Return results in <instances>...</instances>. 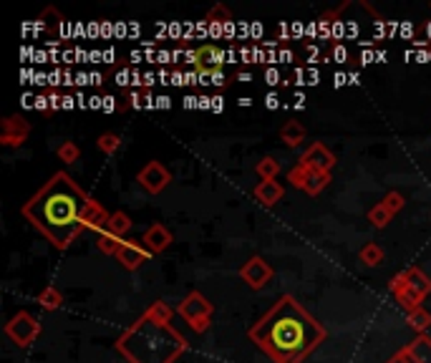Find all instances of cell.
Masks as SVG:
<instances>
[{
  "label": "cell",
  "instance_id": "7402d4cb",
  "mask_svg": "<svg viewBox=\"0 0 431 363\" xmlns=\"http://www.w3.org/2000/svg\"><path fill=\"white\" fill-rule=\"evenodd\" d=\"M134 227L132 217H129L127 212H121V209H116V212H111V222H109V232H114L116 237H121L124 240V235H129Z\"/></svg>",
  "mask_w": 431,
  "mask_h": 363
},
{
  "label": "cell",
  "instance_id": "5b68a950",
  "mask_svg": "<svg viewBox=\"0 0 431 363\" xmlns=\"http://www.w3.org/2000/svg\"><path fill=\"white\" fill-rule=\"evenodd\" d=\"M227 61V53L222 48L212 46V43H205L200 48H187L184 51V64L195 66V71L200 74H212V71L222 69V64Z\"/></svg>",
  "mask_w": 431,
  "mask_h": 363
},
{
  "label": "cell",
  "instance_id": "4fadbf2b",
  "mask_svg": "<svg viewBox=\"0 0 431 363\" xmlns=\"http://www.w3.org/2000/svg\"><path fill=\"white\" fill-rule=\"evenodd\" d=\"M172 242H174V235L167 230V227L161 225V222L149 225V227H146V232H144V237H142V245L149 250L151 255H161L164 250L169 248V245H172Z\"/></svg>",
  "mask_w": 431,
  "mask_h": 363
},
{
  "label": "cell",
  "instance_id": "f35d334b",
  "mask_svg": "<svg viewBox=\"0 0 431 363\" xmlns=\"http://www.w3.org/2000/svg\"><path fill=\"white\" fill-rule=\"evenodd\" d=\"M295 61V53L290 48H280L277 51V64H293Z\"/></svg>",
  "mask_w": 431,
  "mask_h": 363
},
{
  "label": "cell",
  "instance_id": "f6af8a7d",
  "mask_svg": "<svg viewBox=\"0 0 431 363\" xmlns=\"http://www.w3.org/2000/svg\"><path fill=\"white\" fill-rule=\"evenodd\" d=\"M224 109V101L219 96H214L212 98V111H222Z\"/></svg>",
  "mask_w": 431,
  "mask_h": 363
},
{
  "label": "cell",
  "instance_id": "4dcf8cb0",
  "mask_svg": "<svg viewBox=\"0 0 431 363\" xmlns=\"http://www.w3.org/2000/svg\"><path fill=\"white\" fill-rule=\"evenodd\" d=\"M56 154H58V159L64 161V164H74V161H79L81 149H79V144H76V142H64V144L56 149Z\"/></svg>",
  "mask_w": 431,
  "mask_h": 363
},
{
  "label": "cell",
  "instance_id": "d4e9b609",
  "mask_svg": "<svg viewBox=\"0 0 431 363\" xmlns=\"http://www.w3.org/2000/svg\"><path fill=\"white\" fill-rule=\"evenodd\" d=\"M174 313H177V311H172L164 300H154V303L146 308V313H144V316H149L151 321H156V323H169Z\"/></svg>",
  "mask_w": 431,
  "mask_h": 363
},
{
  "label": "cell",
  "instance_id": "603a6c76",
  "mask_svg": "<svg viewBox=\"0 0 431 363\" xmlns=\"http://www.w3.org/2000/svg\"><path fill=\"white\" fill-rule=\"evenodd\" d=\"M406 323L421 335V333H426V330L431 328V313L426 311V308H416V311L406 313Z\"/></svg>",
  "mask_w": 431,
  "mask_h": 363
},
{
  "label": "cell",
  "instance_id": "cb8c5ba5",
  "mask_svg": "<svg viewBox=\"0 0 431 363\" xmlns=\"http://www.w3.org/2000/svg\"><path fill=\"white\" fill-rule=\"evenodd\" d=\"M391 219H393V214L389 212V207H386L384 202H376L374 207L368 209V222H371L376 230H384V227L389 225Z\"/></svg>",
  "mask_w": 431,
  "mask_h": 363
},
{
  "label": "cell",
  "instance_id": "8992f818",
  "mask_svg": "<svg viewBox=\"0 0 431 363\" xmlns=\"http://www.w3.org/2000/svg\"><path fill=\"white\" fill-rule=\"evenodd\" d=\"M212 313H214V306L209 303L207 295H202L200 290L187 293V298L177 306V316H182V321L190 323V325L205 321V318H212Z\"/></svg>",
  "mask_w": 431,
  "mask_h": 363
},
{
  "label": "cell",
  "instance_id": "ee69618b",
  "mask_svg": "<svg viewBox=\"0 0 431 363\" xmlns=\"http://www.w3.org/2000/svg\"><path fill=\"white\" fill-rule=\"evenodd\" d=\"M76 106V98L69 96V93H64V109H74Z\"/></svg>",
  "mask_w": 431,
  "mask_h": 363
},
{
  "label": "cell",
  "instance_id": "f546056e",
  "mask_svg": "<svg viewBox=\"0 0 431 363\" xmlns=\"http://www.w3.org/2000/svg\"><path fill=\"white\" fill-rule=\"evenodd\" d=\"M335 18H338V11H328L318 18V35L321 40H333V23Z\"/></svg>",
  "mask_w": 431,
  "mask_h": 363
},
{
  "label": "cell",
  "instance_id": "bcb514c9",
  "mask_svg": "<svg viewBox=\"0 0 431 363\" xmlns=\"http://www.w3.org/2000/svg\"><path fill=\"white\" fill-rule=\"evenodd\" d=\"M235 35V23H227L224 25V38H232Z\"/></svg>",
  "mask_w": 431,
  "mask_h": 363
},
{
  "label": "cell",
  "instance_id": "9a60e30c",
  "mask_svg": "<svg viewBox=\"0 0 431 363\" xmlns=\"http://www.w3.org/2000/svg\"><path fill=\"white\" fill-rule=\"evenodd\" d=\"M403 348H406L408 358L414 363H431V338L426 333L416 335V338Z\"/></svg>",
  "mask_w": 431,
  "mask_h": 363
},
{
  "label": "cell",
  "instance_id": "1f68e13d",
  "mask_svg": "<svg viewBox=\"0 0 431 363\" xmlns=\"http://www.w3.org/2000/svg\"><path fill=\"white\" fill-rule=\"evenodd\" d=\"M389 207V212L391 214H398L403 209V204H406V197L401 195V192H396V190H391V192H386L384 195V200H381Z\"/></svg>",
  "mask_w": 431,
  "mask_h": 363
},
{
  "label": "cell",
  "instance_id": "74e56055",
  "mask_svg": "<svg viewBox=\"0 0 431 363\" xmlns=\"http://www.w3.org/2000/svg\"><path fill=\"white\" fill-rule=\"evenodd\" d=\"M265 81H268V83H270V86H275V83H280V81H282L280 71H277V69H268V71H265ZM282 83H285V81H282Z\"/></svg>",
  "mask_w": 431,
  "mask_h": 363
},
{
  "label": "cell",
  "instance_id": "e0dca14e",
  "mask_svg": "<svg viewBox=\"0 0 431 363\" xmlns=\"http://www.w3.org/2000/svg\"><path fill=\"white\" fill-rule=\"evenodd\" d=\"M331 182H333L331 172H308V179H305L303 192H305V195H311V197H318L328 185H331Z\"/></svg>",
  "mask_w": 431,
  "mask_h": 363
},
{
  "label": "cell",
  "instance_id": "b9f144b4",
  "mask_svg": "<svg viewBox=\"0 0 431 363\" xmlns=\"http://www.w3.org/2000/svg\"><path fill=\"white\" fill-rule=\"evenodd\" d=\"M265 106H268V109H277V106H280V96H277V93H268Z\"/></svg>",
  "mask_w": 431,
  "mask_h": 363
},
{
  "label": "cell",
  "instance_id": "f1b7e54d",
  "mask_svg": "<svg viewBox=\"0 0 431 363\" xmlns=\"http://www.w3.org/2000/svg\"><path fill=\"white\" fill-rule=\"evenodd\" d=\"M396 303H398V306H401L406 313H411V311H416V308H424V306H421V303H424V295L416 293L414 288H408V290H403V293L398 295Z\"/></svg>",
  "mask_w": 431,
  "mask_h": 363
},
{
  "label": "cell",
  "instance_id": "277c9868",
  "mask_svg": "<svg viewBox=\"0 0 431 363\" xmlns=\"http://www.w3.org/2000/svg\"><path fill=\"white\" fill-rule=\"evenodd\" d=\"M6 333H8V338L16 343V346L25 348L40 335V323H38V318H35L33 313L21 311L6 323Z\"/></svg>",
  "mask_w": 431,
  "mask_h": 363
},
{
  "label": "cell",
  "instance_id": "2e32d148",
  "mask_svg": "<svg viewBox=\"0 0 431 363\" xmlns=\"http://www.w3.org/2000/svg\"><path fill=\"white\" fill-rule=\"evenodd\" d=\"M305 137H308V132H305V127L300 121H285L280 127V139L285 142V146H290V149L303 144Z\"/></svg>",
  "mask_w": 431,
  "mask_h": 363
},
{
  "label": "cell",
  "instance_id": "c3c4849f",
  "mask_svg": "<svg viewBox=\"0 0 431 363\" xmlns=\"http://www.w3.org/2000/svg\"><path fill=\"white\" fill-rule=\"evenodd\" d=\"M371 58H374V53H371V51L361 53V64H371Z\"/></svg>",
  "mask_w": 431,
  "mask_h": 363
},
{
  "label": "cell",
  "instance_id": "7c38bea8",
  "mask_svg": "<svg viewBox=\"0 0 431 363\" xmlns=\"http://www.w3.org/2000/svg\"><path fill=\"white\" fill-rule=\"evenodd\" d=\"M81 222H84V230H91V232H96V235H101V232L109 230L111 212L101 204V202L91 197V200L86 202V209H84Z\"/></svg>",
  "mask_w": 431,
  "mask_h": 363
},
{
  "label": "cell",
  "instance_id": "8d00e7d4",
  "mask_svg": "<svg viewBox=\"0 0 431 363\" xmlns=\"http://www.w3.org/2000/svg\"><path fill=\"white\" fill-rule=\"evenodd\" d=\"M209 81H212V86H219V88H224L230 81H227V76L222 74V69H217V71H212V76H209Z\"/></svg>",
  "mask_w": 431,
  "mask_h": 363
},
{
  "label": "cell",
  "instance_id": "30bf717a",
  "mask_svg": "<svg viewBox=\"0 0 431 363\" xmlns=\"http://www.w3.org/2000/svg\"><path fill=\"white\" fill-rule=\"evenodd\" d=\"M30 134V121L21 114H13L0 124V144L3 146H21Z\"/></svg>",
  "mask_w": 431,
  "mask_h": 363
},
{
  "label": "cell",
  "instance_id": "52a82bcc",
  "mask_svg": "<svg viewBox=\"0 0 431 363\" xmlns=\"http://www.w3.org/2000/svg\"><path fill=\"white\" fill-rule=\"evenodd\" d=\"M137 179H139V185L149 192V195H161V192L169 187V182H172V172H169L161 161L151 159L139 169Z\"/></svg>",
  "mask_w": 431,
  "mask_h": 363
},
{
  "label": "cell",
  "instance_id": "836d02e7",
  "mask_svg": "<svg viewBox=\"0 0 431 363\" xmlns=\"http://www.w3.org/2000/svg\"><path fill=\"white\" fill-rule=\"evenodd\" d=\"M305 179H308V169H303L300 164H295L290 172H287V182L295 187V190H303L305 187Z\"/></svg>",
  "mask_w": 431,
  "mask_h": 363
},
{
  "label": "cell",
  "instance_id": "d6986e66",
  "mask_svg": "<svg viewBox=\"0 0 431 363\" xmlns=\"http://www.w3.org/2000/svg\"><path fill=\"white\" fill-rule=\"evenodd\" d=\"M384 258H386V253L379 242H368V245L361 248V253H358V260H361L366 267H379L381 263H384Z\"/></svg>",
  "mask_w": 431,
  "mask_h": 363
},
{
  "label": "cell",
  "instance_id": "83f0119b",
  "mask_svg": "<svg viewBox=\"0 0 431 363\" xmlns=\"http://www.w3.org/2000/svg\"><path fill=\"white\" fill-rule=\"evenodd\" d=\"M205 21H207L209 25H227V23H232V13H230V8H224L222 3H217V6H212L207 11Z\"/></svg>",
  "mask_w": 431,
  "mask_h": 363
},
{
  "label": "cell",
  "instance_id": "6da1fadb",
  "mask_svg": "<svg viewBox=\"0 0 431 363\" xmlns=\"http://www.w3.org/2000/svg\"><path fill=\"white\" fill-rule=\"evenodd\" d=\"M326 338V325L305 311L295 295L277 298L275 306L250 328V340L272 363H303Z\"/></svg>",
  "mask_w": 431,
  "mask_h": 363
},
{
  "label": "cell",
  "instance_id": "d6a6232c",
  "mask_svg": "<svg viewBox=\"0 0 431 363\" xmlns=\"http://www.w3.org/2000/svg\"><path fill=\"white\" fill-rule=\"evenodd\" d=\"M403 290H408V277H406V272H396V275L389 280V293H391L393 298H398Z\"/></svg>",
  "mask_w": 431,
  "mask_h": 363
},
{
  "label": "cell",
  "instance_id": "60d3db41",
  "mask_svg": "<svg viewBox=\"0 0 431 363\" xmlns=\"http://www.w3.org/2000/svg\"><path fill=\"white\" fill-rule=\"evenodd\" d=\"M386 363H414V361H411V358H408L406 348H401V351H396V353H393V356L389 358V361H386Z\"/></svg>",
  "mask_w": 431,
  "mask_h": 363
},
{
  "label": "cell",
  "instance_id": "7bdbcfd3",
  "mask_svg": "<svg viewBox=\"0 0 431 363\" xmlns=\"http://www.w3.org/2000/svg\"><path fill=\"white\" fill-rule=\"evenodd\" d=\"M101 109L109 111V114H111V111H116V98L114 96H104V104H101Z\"/></svg>",
  "mask_w": 431,
  "mask_h": 363
},
{
  "label": "cell",
  "instance_id": "4316f807",
  "mask_svg": "<svg viewBox=\"0 0 431 363\" xmlns=\"http://www.w3.org/2000/svg\"><path fill=\"white\" fill-rule=\"evenodd\" d=\"M121 237H116L114 232H101V235H98V240H96V245H98V250H101V253L104 255H114L116 258V253H119V248H121Z\"/></svg>",
  "mask_w": 431,
  "mask_h": 363
},
{
  "label": "cell",
  "instance_id": "681fc988",
  "mask_svg": "<svg viewBox=\"0 0 431 363\" xmlns=\"http://www.w3.org/2000/svg\"><path fill=\"white\" fill-rule=\"evenodd\" d=\"M345 83V74H338L335 76V86H343Z\"/></svg>",
  "mask_w": 431,
  "mask_h": 363
},
{
  "label": "cell",
  "instance_id": "ffe728a7",
  "mask_svg": "<svg viewBox=\"0 0 431 363\" xmlns=\"http://www.w3.org/2000/svg\"><path fill=\"white\" fill-rule=\"evenodd\" d=\"M38 303L43 311H58L61 303H64V295H61V290H58L56 285H46V288L38 293Z\"/></svg>",
  "mask_w": 431,
  "mask_h": 363
},
{
  "label": "cell",
  "instance_id": "d590c367",
  "mask_svg": "<svg viewBox=\"0 0 431 363\" xmlns=\"http://www.w3.org/2000/svg\"><path fill=\"white\" fill-rule=\"evenodd\" d=\"M35 109L43 111V114H51V98H48V93H38L35 96Z\"/></svg>",
  "mask_w": 431,
  "mask_h": 363
},
{
  "label": "cell",
  "instance_id": "ab89813d",
  "mask_svg": "<svg viewBox=\"0 0 431 363\" xmlns=\"http://www.w3.org/2000/svg\"><path fill=\"white\" fill-rule=\"evenodd\" d=\"M169 83H174V86H187V74H184V71H172V76H169Z\"/></svg>",
  "mask_w": 431,
  "mask_h": 363
},
{
  "label": "cell",
  "instance_id": "484cf974",
  "mask_svg": "<svg viewBox=\"0 0 431 363\" xmlns=\"http://www.w3.org/2000/svg\"><path fill=\"white\" fill-rule=\"evenodd\" d=\"M119 146H121L119 134L106 132V134H101V137L96 139V149L101 151V154H106V156H114L116 151H119Z\"/></svg>",
  "mask_w": 431,
  "mask_h": 363
},
{
  "label": "cell",
  "instance_id": "7dc6e473",
  "mask_svg": "<svg viewBox=\"0 0 431 363\" xmlns=\"http://www.w3.org/2000/svg\"><path fill=\"white\" fill-rule=\"evenodd\" d=\"M156 106H159V109H161V106H164V109H169V96H159V98H156Z\"/></svg>",
  "mask_w": 431,
  "mask_h": 363
},
{
  "label": "cell",
  "instance_id": "44dd1931",
  "mask_svg": "<svg viewBox=\"0 0 431 363\" xmlns=\"http://www.w3.org/2000/svg\"><path fill=\"white\" fill-rule=\"evenodd\" d=\"M255 172H258V177L263 179V182H272V179L280 174V161H277L275 156H263V159L255 164Z\"/></svg>",
  "mask_w": 431,
  "mask_h": 363
},
{
  "label": "cell",
  "instance_id": "9c48e42d",
  "mask_svg": "<svg viewBox=\"0 0 431 363\" xmlns=\"http://www.w3.org/2000/svg\"><path fill=\"white\" fill-rule=\"evenodd\" d=\"M335 154L328 149L326 144H311L303 151V156L298 159V164L308 172H331L335 167Z\"/></svg>",
  "mask_w": 431,
  "mask_h": 363
},
{
  "label": "cell",
  "instance_id": "5bb4252c",
  "mask_svg": "<svg viewBox=\"0 0 431 363\" xmlns=\"http://www.w3.org/2000/svg\"><path fill=\"white\" fill-rule=\"evenodd\" d=\"M255 200L260 202V204H265V207H272V204H277V202L285 197V190H282L280 182H260L258 187H255Z\"/></svg>",
  "mask_w": 431,
  "mask_h": 363
},
{
  "label": "cell",
  "instance_id": "e575fe53",
  "mask_svg": "<svg viewBox=\"0 0 431 363\" xmlns=\"http://www.w3.org/2000/svg\"><path fill=\"white\" fill-rule=\"evenodd\" d=\"M331 58H333L335 64H348V61H351V53H348V48H345V46L335 43L333 51H331Z\"/></svg>",
  "mask_w": 431,
  "mask_h": 363
},
{
  "label": "cell",
  "instance_id": "8fae6325",
  "mask_svg": "<svg viewBox=\"0 0 431 363\" xmlns=\"http://www.w3.org/2000/svg\"><path fill=\"white\" fill-rule=\"evenodd\" d=\"M151 258V253L144 245H139L137 240H124L121 242L119 253H116V260H119V265L124 267V270H139V267L146 263V260Z\"/></svg>",
  "mask_w": 431,
  "mask_h": 363
},
{
  "label": "cell",
  "instance_id": "7a4b0ae2",
  "mask_svg": "<svg viewBox=\"0 0 431 363\" xmlns=\"http://www.w3.org/2000/svg\"><path fill=\"white\" fill-rule=\"evenodd\" d=\"M91 197L81 190L69 172H56L23 204V217L56 250H69L84 232V209Z\"/></svg>",
  "mask_w": 431,
  "mask_h": 363
},
{
  "label": "cell",
  "instance_id": "ba28073f",
  "mask_svg": "<svg viewBox=\"0 0 431 363\" xmlns=\"http://www.w3.org/2000/svg\"><path fill=\"white\" fill-rule=\"evenodd\" d=\"M272 275H275V270H272L270 263L265 258H260V255H253V258L240 267V277L248 282L253 290H263L265 285L272 280Z\"/></svg>",
  "mask_w": 431,
  "mask_h": 363
},
{
  "label": "cell",
  "instance_id": "3957f363",
  "mask_svg": "<svg viewBox=\"0 0 431 363\" xmlns=\"http://www.w3.org/2000/svg\"><path fill=\"white\" fill-rule=\"evenodd\" d=\"M187 346L190 343L179 330H174L169 323L151 321L149 316L134 321L114 343L129 363H174Z\"/></svg>",
  "mask_w": 431,
  "mask_h": 363
},
{
  "label": "cell",
  "instance_id": "f907efd6",
  "mask_svg": "<svg viewBox=\"0 0 431 363\" xmlns=\"http://www.w3.org/2000/svg\"><path fill=\"white\" fill-rule=\"evenodd\" d=\"M237 79H240V81H250V74H248V71H245V74L240 71V74H237Z\"/></svg>",
  "mask_w": 431,
  "mask_h": 363
},
{
  "label": "cell",
  "instance_id": "ac0fdd59",
  "mask_svg": "<svg viewBox=\"0 0 431 363\" xmlns=\"http://www.w3.org/2000/svg\"><path fill=\"white\" fill-rule=\"evenodd\" d=\"M406 277H408V288H414L416 293H421L426 298V295L431 293V277L426 275L421 267H406Z\"/></svg>",
  "mask_w": 431,
  "mask_h": 363
}]
</instances>
